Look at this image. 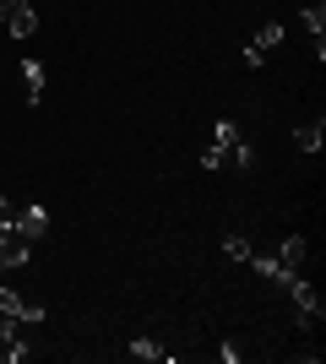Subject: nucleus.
I'll return each mask as SVG.
<instances>
[{"label":"nucleus","mask_w":326,"mask_h":364,"mask_svg":"<svg viewBox=\"0 0 326 364\" xmlns=\"http://www.w3.org/2000/svg\"><path fill=\"white\" fill-rule=\"evenodd\" d=\"M305 256H310V240H305V234H288V240L278 245V261H283V272H288V277L305 267Z\"/></svg>","instance_id":"nucleus-1"},{"label":"nucleus","mask_w":326,"mask_h":364,"mask_svg":"<svg viewBox=\"0 0 326 364\" xmlns=\"http://www.w3.org/2000/svg\"><path fill=\"white\" fill-rule=\"evenodd\" d=\"M16 234H22V240H44V234H49V213L38 207V201L16 213Z\"/></svg>","instance_id":"nucleus-2"},{"label":"nucleus","mask_w":326,"mask_h":364,"mask_svg":"<svg viewBox=\"0 0 326 364\" xmlns=\"http://www.w3.org/2000/svg\"><path fill=\"white\" fill-rule=\"evenodd\" d=\"M33 33H38V11H33V6H16V11L6 16V38L22 44V38H33Z\"/></svg>","instance_id":"nucleus-3"},{"label":"nucleus","mask_w":326,"mask_h":364,"mask_svg":"<svg viewBox=\"0 0 326 364\" xmlns=\"http://www.w3.org/2000/svg\"><path fill=\"white\" fill-rule=\"evenodd\" d=\"M250 267H256V272L266 277V283H288V272H283V261H278V250H250Z\"/></svg>","instance_id":"nucleus-4"},{"label":"nucleus","mask_w":326,"mask_h":364,"mask_svg":"<svg viewBox=\"0 0 326 364\" xmlns=\"http://www.w3.org/2000/svg\"><path fill=\"white\" fill-rule=\"evenodd\" d=\"M44 60H22V87H28V104H38L44 98Z\"/></svg>","instance_id":"nucleus-5"},{"label":"nucleus","mask_w":326,"mask_h":364,"mask_svg":"<svg viewBox=\"0 0 326 364\" xmlns=\"http://www.w3.org/2000/svg\"><path fill=\"white\" fill-rule=\"evenodd\" d=\"M299 22H305V33H310V38H326V0H310V6L299 11Z\"/></svg>","instance_id":"nucleus-6"},{"label":"nucleus","mask_w":326,"mask_h":364,"mask_svg":"<svg viewBox=\"0 0 326 364\" xmlns=\"http://www.w3.org/2000/svg\"><path fill=\"white\" fill-rule=\"evenodd\" d=\"M294 147L299 152H321L326 147V125L321 120H315V125H299V131H294Z\"/></svg>","instance_id":"nucleus-7"},{"label":"nucleus","mask_w":326,"mask_h":364,"mask_svg":"<svg viewBox=\"0 0 326 364\" xmlns=\"http://www.w3.org/2000/svg\"><path fill=\"white\" fill-rule=\"evenodd\" d=\"M278 44H283V22H261V28H256V38H250V49H261V55H272Z\"/></svg>","instance_id":"nucleus-8"},{"label":"nucleus","mask_w":326,"mask_h":364,"mask_svg":"<svg viewBox=\"0 0 326 364\" xmlns=\"http://www.w3.org/2000/svg\"><path fill=\"white\" fill-rule=\"evenodd\" d=\"M125 353H131V359H169V348H163V343H153V337H136Z\"/></svg>","instance_id":"nucleus-9"},{"label":"nucleus","mask_w":326,"mask_h":364,"mask_svg":"<svg viewBox=\"0 0 326 364\" xmlns=\"http://www.w3.org/2000/svg\"><path fill=\"white\" fill-rule=\"evenodd\" d=\"M28 343H22V337H6V343H0V364H22V359H28Z\"/></svg>","instance_id":"nucleus-10"},{"label":"nucleus","mask_w":326,"mask_h":364,"mask_svg":"<svg viewBox=\"0 0 326 364\" xmlns=\"http://www.w3.org/2000/svg\"><path fill=\"white\" fill-rule=\"evenodd\" d=\"M250 250H256V245H250L245 234H229V240H223V256L229 261H250Z\"/></svg>","instance_id":"nucleus-11"},{"label":"nucleus","mask_w":326,"mask_h":364,"mask_svg":"<svg viewBox=\"0 0 326 364\" xmlns=\"http://www.w3.org/2000/svg\"><path fill=\"white\" fill-rule=\"evenodd\" d=\"M212 141H217V147H234V141H239V125H234V120H217L212 125Z\"/></svg>","instance_id":"nucleus-12"},{"label":"nucleus","mask_w":326,"mask_h":364,"mask_svg":"<svg viewBox=\"0 0 326 364\" xmlns=\"http://www.w3.org/2000/svg\"><path fill=\"white\" fill-rule=\"evenodd\" d=\"M229 152H234V168H256V147H250V141H245V136L234 141V147H229Z\"/></svg>","instance_id":"nucleus-13"},{"label":"nucleus","mask_w":326,"mask_h":364,"mask_svg":"<svg viewBox=\"0 0 326 364\" xmlns=\"http://www.w3.org/2000/svg\"><path fill=\"white\" fill-rule=\"evenodd\" d=\"M223 164H229V147H217V141L202 147V168H223Z\"/></svg>","instance_id":"nucleus-14"},{"label":"nucleus","mask_w":326,"mask_h":364,"mask_svg":"<svg viewBox=\"0 0 326 364\" xmlns=\"http://www.w3.org/2000/svg\"><path fill=\"white\" fill-rule=\"evenodd\" d=\"M16 321H22V326H38V321H44V304L22 299V310H16Z\"/></svg>","instance_id":"nucleus-15"},{"label":"nucleus","mask_w":326,"mask_h":364,"mask_svg":"<svg viewBox=\"0 0 326 364\" xmlns=\"http://www.w3.org/2000/svg\"><path fill=\"white\" fill-rule=\"evenodd\" d=\"M321 316H326V310H299V332H315V326H321Z\"/></svg>","instance_id":"nucleus-16"},{"label":"nucleus","mask_w":326,"mask_h":364,"mask_svg":"<svg viewBox=\"0 0 326 364\" xmlns=\"http://www.w3.org/2000/svg\"><path fill=\"white\" fill-rule=\"evenodd\" d=\"M0 228H16V213H11V201L0 196Z\"/></svg>","instance_id":"nucleus-17"},{"label":"nucleus","mask_w":326,"mask_h":364,"mask_svg":"<svg viewBox=\"0 0 326 364\" xmlns=\"http://www.w3.org/2000/svg\"><path fill=\"white\" fill-rule=\"evenodd\" d=\"M16 6H33V0H0V22H6V16H11Z\"/></svg>","instance_id":"nucleus-18"},{"label":"nucleus","mask_w":326,"mask_h":364,"mask_svg":"<svg viewBox=\"0 0 326 364\" xmlns=\"http://www.w3.org/2000/svg\"><path fill=\"white\" fill-rule=\"evenodd\" d=\"M0 44H6V22H0Z\"/></svg>","instance_id":"nucleus-19"},{"label":"nucleus","mask_w":326,"mask_h":364,"mask_svg":"<svg viewBox=\"0 0 326 364\" xmlns=\"http://www.w3.org/2000/svg\"><path fill=\"white\" fill-rule=\"evenodd\" d=\"M0 277H6V261H0Z\"/></svg>","instance_id":"nucleus-20"}]
</instances>
